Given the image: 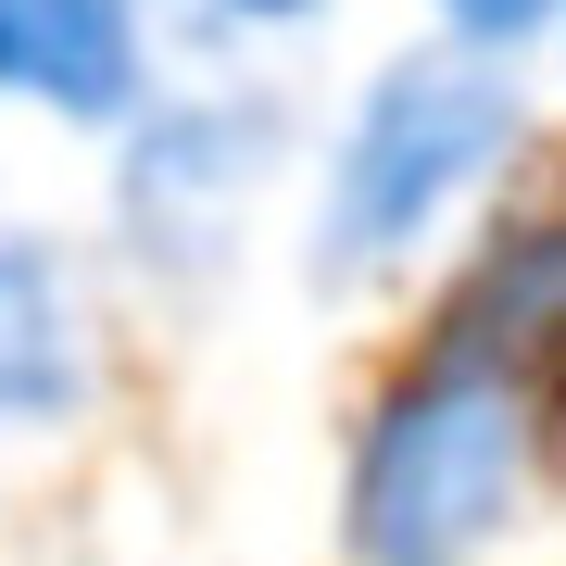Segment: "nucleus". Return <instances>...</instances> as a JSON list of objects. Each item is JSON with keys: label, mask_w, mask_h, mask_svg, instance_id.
Instances as JSON below:
<instances>
[{"label": "nucleus", "mask_w": 566, "mask_h": 566, "mask_svg": "<svg viewBox=\"0 0 566 566\" xmlns=\"http://www.w3.org/2000/svg\"><path fill=\"white\" fill-rule=\"evenodd\" d=\"M554 465V353L428 315L340 441V566H504Z\"/></svg>", "instance_id": "nucleus-2"}, {"label": "nucleus", "mask_w": 566, "mask_h": 566, "mask_svg": "<svg viewBox=\"0 0 566 566\" xmlns=\"http://www.w3.org/2000/svg\"><path fill=\"white\" fill-rule=\"evenodd\" d=\"M327 13H340V0H164V25H189V39H214V51H277V39H315Z\"/></svg>", "instance_id": "nucleus-6"}, {"label": "nucleus", "mask_w": 566, "mask_h": 566, "mask_svg": "<svg viewBox=\"0 0 566 566\" xmlns=\"http://www.w3.org/2000/svg\"><path fill=\"white\" fill-rule=\"evenodd\" d=\"M428 25L441 39H465V51H554V25H566V0H428Z\"/></svg>", "instance_id": "nucleus-7"}, {"label": "nucleus", "mask_w": 566, "mask_h": 566, "mask_svg": "<svg viewBox=\"0 0 566 566\" xmlns=\"http://www.w3.org/2000/svg\"><path fill=\"white\" fill-rule=\"evenodd\" d=\"M164 76V0H0V114L102 139Z\"/></svg>", "instance_id": "nucleus-4"}, {"label": "nucleus", "mask_w": 566, "mask_h": 566, "mask_svg": "<svg viewBox=\"0 0 566 566\" xmlns=\"http://www.w3.org/2000/svg\"><path fill=\"white\" fill-rule=\"evenodd\" d=\"M528 164V63L465 51V39H403L340 88V114L303 139V277L327 303L441 264L465 227L516 189Z\"/></svg>", "instance_id": "nucleus-1"}, {"label": "nucleus", "mask_w": 566, "mask_h": 566, "mask_svg": "<svg viewBox=\"0 0 566 566\" xmlns=\"http://www.w3.org/2000/svg\"><path fill=\"white\" fill-rule=\"evenodd\" d=\"M554 51H566V25H554Z\"/></svg>", "instance_id": "nucleus-8"}, {"label": "nucleus", "mask_w": 566, "mask_h": 566, "mask_svg": "<svg viewBox=\"0 0 566 566\" xmlns=\"http://www.w3.org/2000/svg\"><path fill=\"white\" fill-rule=\"evenodd\" d=\"M303 177V114L277 76H151V102L102 126V240L139 290L202 303L264 240V202Z\"/></svg>", "instance_id": "nucleus-3"}, {"label": "nucleus", "mask_w": 566, "mask_h": 566, "mask_svg": "<svg viewBox=\"0 0 566 566\" xmlns=\"http://www.w3.org/2000/svg\"><path fill=\"white\" fill-rule=\"evenodd\" d=\"M102 277L76 240L0 214V441H51L102 403Z\"/></svg>", "instance_id": "nucleus-5"}]
</instances>
